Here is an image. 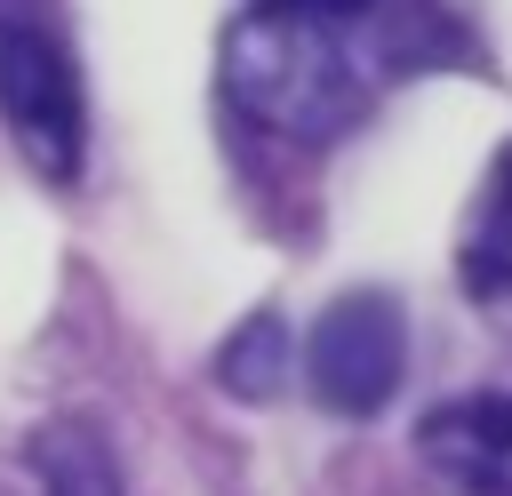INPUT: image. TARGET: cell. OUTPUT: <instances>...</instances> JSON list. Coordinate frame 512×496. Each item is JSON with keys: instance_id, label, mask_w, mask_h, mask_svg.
<instances>
[{"instance_id": "cell-1", "label": "cell", "mask_w": 512, "mask_h": 496, "mask_svg": "<svg viewBox=\"0 0 512 496\" xmlns=\"http://www.w3.org/2000/svg\"><path fill=\"white\" fill-rule=\"evenodd\" d=\"M368 16V8H360ZM360 16H304V8H256L224 32V88L232 104L296 144H328L368 120L384 96V56L360 32Z\"/></svg>"}, {"instance_id": "cell-2", "label": "cell", "mask_w": 512, "mask_h": 496, "mask_svg": "<svg viewBox=\"0 0 512 496\" xmlns=\"http://www.w3.org/2000/svg\"><path fill=\"white\" fill-rule=\"evenodd\" d=\"M0 120H8L16 152L48 184H72L80 176V152H88L80 72H72L64 40L40 16H0Z\"/></svg>"}, {"instance_id": "cell-3", "label": "cell", "mask_w": 512, "mask_h": 496, "mask_svg": "<svg viewBox=\"0 0 512 496\" xmlns=\"http://www.w3.org/2000/svg\"><path fill=\"white\" fill-rule=\"evenodd\" d=\"M400 360H408V320L376 288L336 296L304 336V384L328 416H376L400 384Z\"/></svg>"}, {"instance_id": "cell-4", "label": "cell", "mask_w": 512, "mask_h": 496, "mask_svg": "<svg viewBox=\"0 0 512 496\" xmlns=\"http://www.w3.org/2000/svg\"><path fill=\"white\" fill-rule=\"evenodd\" d=\"M416 456L456 496H512V384H480L440 400L416 424Z\"/></svg>"}, {"instance_id": "cell-5", "label": "cell", "mask_w": 512, "mask_h": 496, "mask_svg": "<svg viewBox=\"0 0 512 496\" xmlns=\"http://www.w3.org/2000/svg\"><path fill=\"white\" fill-rule=\"evenodd\" d=\"M464 288L472 296H512V152L488 168L472 224H464Z\"/></svg>"}, {"instance_id": "cell-6", "label": "cell", "mask_w": 512, "mask_h": 496, "mask_svg": "<svg viewBox=\"0 0 512 496\" xmlns=\"http://www.w3.org/2000/svg\"><path fill=\"white\" fill-rule=\"evenodd\" d=\"M32 464H40V496H120V472H112V448L96 424L64 416L32 440Z\"/></svg>"}, {"instance_id": "cell-7", "label": "cell", "mask_w": 512, "mask_h": 496, "mask_svg": "<svg viewBox=\"0 0 512 496\" xmlns=\"http://www.w3.org/2000/svg\"><path fill=\"white\" fill-rule=\"evenodd\" d=\"M280 376H288V328H280V312L240 320V328L224 336V352H216V384H224L232 400H272Z\"/></svg>"}, {"instance_id": "cell-8", "label": "cell", "mask_w": 512, "mask_h": 496, "mask_svg": "<svg viewBox=\"0 0 512 496\" xmlns=\"http://www.w3.org/2000/svg\"><path fill=\"white\" fill-rule=\"evenodd\" d=\"M264 8H304V16H360L376 0H264Z\"/></svg>"}, {"instance_id": "cell-9", "label": "cell", "mask_w": 512, "mask_h": 496, "mask_svg": "<svg viewBox=\"0 0 512 496\" xmlns=\"http://www.w3.org/2000/svg\"><path fill=\"white\" fill-rule=\"evenodd\" d=\"M0 16H32V0H0Z\"/></svg>"}]
</instances>
